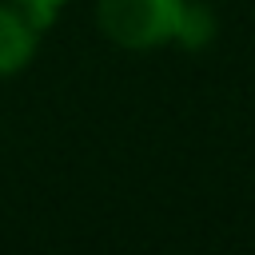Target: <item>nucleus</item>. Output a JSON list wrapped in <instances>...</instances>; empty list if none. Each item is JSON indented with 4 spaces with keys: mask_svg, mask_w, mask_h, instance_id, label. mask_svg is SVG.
<instances>
[{
    "mask_svg": "<svg viewBox=\"0 0 255 255\" xmlns=\"http://www.w3.org/2000/svg\"><path fill=\"white\" fill-rule=\"evenodd\" d=\"M183 8L187 0H100L96 20L112 44L128 52H147V48L175 44Z\"/></svg>",
    "mask_w": 255,
    "mask_h": 255,
    "instance_id": "1",
    "label": "nucleus"
},
{
    "mask_svg": "<svg viewBox=\"0 0 255 255\" xmlns=\"http://www.w3.org/2000/svg\"><path fill=\"white\" fill-rule=\"evenodd\" d=\"M52 28V20L20 0H0V80L24 72L36 52L44 32Z\"/></svg>",
    "mask_w": 255,
    "mask_h": 255,
    "instance_id": "2",
    "label": "nucleus"
},
{
    "mask_svg": "<svg viewBox=\"0 0 255 255\" xmlns=\"http://www.w3.org/2000/svg\"><path fill=\"white\" fill-rule=\"evenodd\" d=\"M20 4H28V8H36V12H44L48 20H56V16H60V8H64L68 0H20Z\"/></svg>",
    "mask_w": 255,
    "mask_h": 255,
    "instance_id": "4",
    "label": "nucleus"
},
{
    "mask_svg": "<svg viewBox=\"0 0 255 255\" xmlns=\"http://www.w3.org/2000/svg\"><path fill=\"white\" fill-rule=\"evenodd\" d=\"M211 36H215V16H211V8H203V4L187 0L183 20H179V36H175V44H179V48H187V52H195V48L211 44Z\"/></svg>",
    "mask_w": 255,
    "mask_h": 255,
    "instance_id": "3",
    "label": "nucleus"
}]
</instances>
